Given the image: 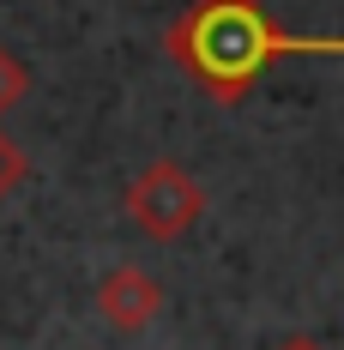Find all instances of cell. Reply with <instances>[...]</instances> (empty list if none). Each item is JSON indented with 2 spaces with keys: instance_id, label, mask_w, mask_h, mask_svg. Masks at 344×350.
Masks as SVG:
<instances>
[{
  "instance_id": "cell-3",
  "label": "cell",
  "mask_w": 344,
  "mask_h": 350,
  "mask_svg": "<svg viewBox=\"0 0 344 350\" xmlns=\"http://www.w3.org/2000/svg\"><path fill=\"white\" fill-rule=\"evenodd\" d=\"M163 308V284L151 278L145 266H109L103 284H97V314L115 326V332H145Z\"/></svg>"
},
{
  "instance_id": "cell-1",
  "label": "cell",
  "mask_w": 344,
  "mask_h": 350,
  "mask_svg": "<svg viewBox=\"0 0 344 350\" xmlns=\"http://www.w3.org/2000/svg\"><path fill=\"white\" fill-rule=\"evenodd\" d=\"M163 49L206 97L241 103L266 79L272 61H284V55H344V36H296L272 25V12L260 0H194L170 18Z\"/></svg>"
},
{
  "instance_id": "cell-4",
  "label": "cell",
  "mask_w": 344,
  "mask_h": 350,
  "mask_svg": "<svg viewBox=\"0 0 344 350\" xmlns=\"http://www.w3.org/2000/svg\"><path fill=\"white\" fill-rule=\"evenodd\" d=\"M25 91H31V61H25L18 49H6V42H0V115L25 103Z\"/></svg>"
},
{
  "instance_id": "cell-2",
  "label": "cell",
  "mask_w": 344,
  "mask_h": 350,
  "mask_svg": "<svg viewBox=\"0 0 344 350\" xmlns=\"http://www.w3.org/2000/svg\"><path fill=\"white\" fill-rule=\"evenodd\" d=\"M200 211H206V187L181 170L175 157H157V163L139 170L133 187H127V217H133L139 236H151V242L187 236V230L200 224Z\"/></svg>"
},
{
  "instance_id": "cell-6",
  "label": "cell",
  "mask_w": 344,
  "mask_h": 350,
  "mask_svg": "<svg viewBox=\"0 0 344 350\" xmlns=\"http://www.w3.org/2000/svg\"><path fill=\"white\" fill-rule=\"evenodd\" d=\"M272 350H326L320 338H308V332H296V338H284V345H272Z\"/></svg>"
},
{
  "instance_id": "cell-5",
  "label": "cell",
  "mask_w": 344,
  "mask_h": 350,
  "mask_svg": "<svg viewBox=\"0 0 344 350\" xmlns=\"http://www.w3.org/2000/svg\"><path fill=\"white\" fill-rule=\"evenodd\" d=\"M25 181H31V157H25V145L12 139V133H0V206H6Z\"/></svg>"
}]
</instances>
